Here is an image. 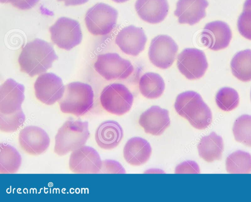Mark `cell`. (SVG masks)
<instances>
[{
    "instance_id": "22",
    "label": "cell",
    "mask_w": 251,
    "mask_h": 202,
    "mask_svg": "<svg viewBox=\"0 0 251 202\" xmlns=\"http://www.w3.org/2000/svg\"><path fill=\"white\" fill-rule=\"evenodd\" d=\"M204 102L201 96L194 91H187L178 94L175 103L177 113L187 120Z\"/></svg>"
},
{
    "instance_id": "39",
    "label": "cell",
    "mask_w": 251,
    "mask_h": 202,
    "mask_svg": "<svg viewBox=\"0 0 251 202\" xmlns=\"http://www.w3.org/2000/svg\"></svg>"
},
{
    "instance_id": "38",
    "label": "cell",
    "mask_w": 251,
    "mask_h": 202,
    "mask_svg": "<svg viewBox=\"0 0 251 202\" xmlns=\"http://www.w3.org/2000/svg\"><path fill=\"white\" fill-rule=\"evenodd\" d=\"M10 0H0L1 3H9Z\"/></svg>"
},
{
    "instance_id": "19",
    "label": "cell",
    "mask_w": 251,
    "mask_h": 202,
    "mask_svg": "<svg viewBox=\"0 0 251 202\" xmlns=\"http://www.w3.org/2000/svg\"><path fill=\"white\" fill-rule=\"evenodd\" d=\"M123 137V131L116 121L108 120L101 123L95 133V140L98 145L104 150L116 147Z\"/></svg>"
},
{
    "instance_id": "4",
    "label": "cell",
    "mask_w": 251,
    "mask_h": 202,
    "mask_svg": "<svg viewBox=\"0 0 251 202\" xmlns=\"http://www.w3.org/2000/svg\"><path fill=\"white\" fill-rule=\"evenodd\" d=\"M118 15L117 10L112 6L104 3H98L88 10L85 23L92 34L105 35L114 28Z\"/></svg>"
},
{
    "instance_id": "35",
    "label": "cell",
    "mask_w": 251,
    "mask_h": 202,
    "mask_svg": "<svg viewBox=\"0 0 251 202\" xmlns=\"http://www.w3.org/2000/svg\"><path fill=\"white\" fill-rule=\"evenodd\" d=\"M63 1L66 6L78 5L87 2L89 0H57Z\"/></svg>"
},
{
    "instance_id": "20",
    "label": "cell",
    "mask_w": 251,
    "mask_h": 202,
    "mask_svg": "<svg viewBox=\"0 0 251 202\" xmlns=\"http://www.w3.org/2000/svg\"><path fill=\"white\" fill-rule=\"evenodd\" d=\"M151 154V147L149 142L140 137L129 139L124 148L126 161L133 166H139L147 162Z\"/></svg>"
},
{
    "instance_id": "29",
    "label": "cell",
    "mask_w": 251,
    "mask_h": 202,
    "mask_svg": "<svg viewBox=\"0 0 251 202\" xmlns=\"http://www.w3.org/2000/svg\"><path fill=\"white\" fill-rule=\"evenodd\" d=\"M25 116L22 109L12 113L0 112V130L4 133L17 131L24 123Z\"/></svg>"
},
{
    "instance_id": "33",
    "label": "cell",
    "mask_w": 251,
    "mask_h": 202,
    "mask_svg": "<svg viewBox=\"0 0 251 202\" xmlns=\"http://www.w3.org/2000/svg\"><path fill=\"white\" fill-rule=\"evenodd\" d=\"M200 167L194 161H185L178 164L175 169L176 174H199Z\"/></svg>"
},
{
    "instance_id": "8",
    "label": "cell",
    "mask_w": 251,
    "mask_h": 202,
    "mask_svg": "<svg viewBox=\"0 0 251 202\" xmlns=\"http://www.w3.org/2000/svg\"><path fill=\"white\" fill-rule=\"evenodd\" d=\"M178 50L175 41L166 35L153 38L149 47L148 55L151 63L161 69H167L173 64Z\"/></svg>"
},
{
    "instance_id": "5",
    "label": "cell",
    "mask_w": 251,
    "mask_h": 202,
    "mask_svg": "<svg viewBox=\"0 0 251 202\" xmlns=\"http://www.w3.org/2000/svg\"><path fill=\"white\" fill-rule=\"evenodd\" d=\"M100 99L102 107L106 112L113 114L122 115L130 110L134 97L124 85L112 83L103 89Z\"/></svg>"
},
{
    "instance_id": "27",
    "label": "cell",
    "mask_w": 251,
    "mask_h": 202,
    "mask_svg": "<svg viewBox=\"0 0 251 202\" xmlns=\"http://www.w3.org/2000/svg\"><path fill=\"white\" fill-rule=\"evenodd\" d=\"M235 139L251 147V115L244 114L235 121L232 128Z\"/></svg>"
},
{
    "instance_id": "6",
    "label": "cell",
    "mask_w": 251,
    "mask_h": 202,
    "mask_svg": "<svg viewBox=\"0 0 251 202\" xmlns=\"http://www.w3.org/2000/svg\"><path fill=\"white\" fill-rule=\"evenodd\" d=\"M96 71L107 81L124 80L133 72L134 67L127 60L117 53H106L98 56L94 64Z\"/></svg>"
},
{
    "instance_id": "7",
    "label": "cell",
    "mask_w": 251,
    "mask_h": 202,
    "mask_svg": "<svg viewBox=\"0 0 251 202\" xmlns=\"http://www.w3.org/2000/svg\"><path fill=\"white\" fill-rule=\"evenodd\" d=\"M52 42L60 48L70 50L81 42L82 35L79 22L61 17L49 28Z\"/></svg>"
},
{
    "instance_id": "23",
    "label": "cell",
    "mask_w": 251,
    "mask_h": 202,
    "mask_svg": "<svg viewBox=\"0 0 251 202\" xmlns=\"http://www.w3.org/2000/svg\"><path fill=\"white\" fill-rule=\"evenodd\" d=\"M165 83L161 76L154 72H147L140 78L139 89L143 96L148 99L159 97L165 90Z\"/></svg>"
},
{
    "instance_id": "34",
    "label": "cell",
    "mask_w": 251,
    "mask_h": 202,
    "mask_svg": "<svg viewBox=\"0 0 251 202\" xmlns=\"http://www.w3.org/2000/svg\"><path fill=\"white\" fill-rule=\"evenodd\" d=\"M40 0H10L15 7L21 10H27L34 7Z\"/></svg>"
},
{
    "instance_id": "18",
    "label": "cell",
    "mask_w": 251,
    "mask_h": 202,
    "mask_svg": "<svg viewBox=\"0 0 251 202\" xmlns=\"http://www.w3.org/2000/svg\"><path fill=\"white\" fill-rule=\"evenodd\" d=\"M135 8L142 20L152 24L162 22L169 11L167 0H137Z\"/></svg>"
},
{
    "instance_id": "24",
    "label": "cell",
    "mask_w": 251,
    "mask_h": 202,
    "mask_svg": "<svg viewBox=\"0 0 251 202\" xmlns=\"http://www.w3.org/2000/svg\"><path fill=\"white\" fill-rule=\"evenodd\" d=\"M0 173L13 174L20 168L22 157L19 152L12 146L0 143Z\"/></svg>"
},
{
    "instance_id": "14",
    "label": "cell",
    "mask_w": 251,
    "mask_h": 202,
    "mask_svg": "<svg viewBox=\"0 0 251 202\" xmlns=\"http://www.w3.org/2000/svg\"><path fill=\"white\" fill-rule=\"evenodd\" d=\"M147 41L146 35L141 28L130 25L118 32L115 43L122 52L136 56L144 50Z\"/></svg>"
},
{
    "instance_id": "28",
    "label": "cell",
    "mask_w": 251,
    "mask_h": 202,
    "mask_svg": "<svg viewBox=\"0 0 251 202\" xmlns=\"http://www.w3.org/2000/svg\"><path fill=\"white\" fill-rule=\"evenodd\" d=\"M215 100L217 105L221 110L224 111H230L238 106L239 96L234 89L224 87L218 91Z\"/></svg>"
},
{
    "instance_id": "36",
    "label": "cell",
    "mask_w": 251,
    "mask_h": 202,
    "mask_svg": "<svg viewBox=\"0 0 251 202\" xmlns=\"http://www.w3.org/2000/svg\"><path fill=\"white\" fill-rule=\"evenodd\" d=\"M243 10H251V0H246L244 5Z\"/></svg>"
},
{
    "instance_id": "21",
    "label": "cell",
    "mask_w": 251,
    "mask_h": 202,
    "mask_svg": "<svg viewBox=\"0 0 251 202\" xmlns=\"http://www.w3.org/2000/svg\"><path fill=\"white\" fill-rule=\"evenodd\" d=\"M199 156L208 162L221 158L224 144L221 136L215 132L202 137L198 145Z\"/></svg>"
},
{
    "instance_id": "25",
    "label": "cell",
    "mask_w": 251,
    "mask_h": 202,
    "mask_svg": "<svg viewBox=\"0 0 251 202\" xmlns=\"http://www.w3.org/2000/svg\"><path fill=\"white\" fill-rule=\"evenodd\" d=\"M230 67L233 75L238 80L251 81V49L237 52L231 61Z\"/></svg>"
},
{
    "instance_id": "31",
    "label": "cell",
    "mask_w": 251,
    "mask_h": 202,
    "mask_svg": "<svg viewBox=\"0 0 251 202\" xmlns=\"http://www.w3.org/2000/svg\"><path fill=\"white\" fill-rule=\"evenodd\" d=\"M237 28L242 36L251 40V10H243L238 19Z\"/></svg>"
},
{
    "instance_id": "2",
    "label": "cell",
    "mask_w": 251,
    "mask_h": 202,
    "mask_svg": "<svg viewBox=\"0 0 251 202\" xmlns=\"http://www.w3.org/2000/svg\"><path fill=\"white\" fill-rule=\"evenodd\" d=\"M89 136L87 121L68 119L55 136L54 151L59 156H64L84 146Z\"/></svg>"
},
{
    "instance_id": "26",
    "label": "cell",
    "mask_w": 251,
    "mask_h": 202,
    "mask_svg": "<svg viewBox=\"0 0 251 202\" xmlns=\"http://www.w3.org/2000/svg\"><path fill=\"white\" fill-rule=\"evenodd\" d=\"M226 168L231 174L251 173V155L246 152L237 151L230 154L226 161Z\"/></svg>"
},
{
    "instance_id": "30",
    "label": "cell",
    "mask_w": 251,
    "mask_h": 202,
    "mask_svg": "<svg viewBox=\"0 0 251 202\" xmlns=\"http://www.w3.org/2000/svg\"><path fill=\"white\" fill-rule=\"evenodd\" d=\"M212 119L211 111L204 103L187 120L195 128L203 130L209 126Z\"/></svg>"
},
{
    "instance_id": "32",
    "label": "cell",
    "mask_w": 251,
    "mask_h": 202,
    "mask_svg": "<svg viewBox=\"0 0 251 202\" xmlns=\"http://www.w3.org/2000/svg\"><path fill=\"white\" fill-rule=\"evenodd\" d=\"M100 173L125 174L126 171L119 162L111 159H106L102 161Z\"/></svg>"
},
{
    "instance_id": "10",
    "label": "cell",
    "mask_w": 251,
    "mask_h": 202,
    "mask_svg": "<svg viewBox=\"0 0 251 202\" xmlns=\"http://www.w3.org/2000/svg\"><path fill=\"white\" fill-rule=\"evenodd\" d=\"M34 88L37 99L47 105L60 101L65 89L62 79L52 73H45L38 76Z\"/></svg>"
},
{
    "instance_id": "11",
    "label": "cell",
    "mask_w": 251,
    "mask_h": 202,
    "mask_svg": "<svg viewBox=\"0 0 251 202\" xmlns=\"http://www.w3.org/2000/svg\"><path fill=\"white\" fill-rule=\"evenodd\" d=\"M101 165L98 152L90 146L84 145L72 152L70 156L69 169L75 173H100Z\"/></svg>"
},
{
    "instance_id": "15",
    "label": "cell",
    "mask_w": 251,
    "mask_h": 202,
    "mask_svg": "<svg viewBox=\"0 0 251 202\" xmlns=\"http://www.w3.org/2000/svg\"><path fill=\"white\" fill-rule=\"evenodd\" d=\"M25 87L12 79H7L0 88V112L14 113L22 109Z\"/></svg>"
},
{
    "instance_id": "13",
    "label": "cell",
    "mask_w": 251,
    "mask_h": 202,
    "mask_svg": "<svg viewBox=\"0 0 251 202\" xmlns=\"http://www.w3.org/2000/svg\"><path fill=\"white\" fill-rule=\"evenodd\" d=\"M231 38L232 32L228 25L219 21L207 23L201 35V40L204 45L214 51L227 47Z\"/></svg>"
},
{
    "instance_id": "12",
    "label": "cell",
    "mask_w": 251,
    "mask_h": 202,
    "mask_svg": "<svg viewBox=\"0 0 251 202\" xmlns=\"http://www.w3.org/2000/svg\"><path fill=\"white\" fill-rule=\"evenodd\" d=\"M18 139L21 148L28 154L34 156L44 153L50 143L47 132L36 126H28L23 129Z\"/></svg>"
},
{
    "instance_id": "9",
    "label": "cell",
    "mask_w": 251,
    "mask_h": 202,
    "mask_svg": "<svg viewBox=\"0 0 251 202\" xmlns=\"http://www.w3.org/2000/svg\"><path fill=\"white\" fill-rule=\"evenodd\" d=\"M177 67L186 78L195 80L204 74L208 63L203 51L195 48H186L178 55Z\"/></svg>"
},
{
    "instance_id": "16",
    "label": "cell",
    "mask_w": 251,
    "mask_h": 202,
    "mask_svg": "<svg viewBox=\"0 0 251 202\" xmlns=\"http://www.w3.org/2000/svg\"><path fill=\"white\" fill-rule=\"evenodd\" d=\"M139 123L145 133L159 135L170 125L169 111L158 106H152L141 114Z\"/></svg>"
},
{
    "instance_id": "3",
    "label": "cell",
    "mask_w": 251,
    "mask_h": 202,
    "mask_svg": "<svg viewBox=\"0 0 251 202\" xmlns=\"http://www.w3.org/2000/svg\"><path fill=\"white\" fill-rule=\"evenodd\" d=\"M94 92L91 86L79 82L65 86L64 95L59 101L60 111L76 116L84 115L94 105Z\"/></svg>"
},
{
    "instance_id": "1",
    "label": "cell",
    "mask_w": 251,
    "mask_h": 202,
    "mask_svg": "<svg viewBox=\"0 0 251 202\" xmlns=\"http://www.w3.org/2000/svg\"><path fill=\"white\" fill-rule=\"evenodd\" d=\"M57 58L51 44L35 39L22 48L18 63L22 72L33 77L46 72Z\"/></svg>"
},
{
    "instance_id": "37",
    "label": "cell",
    "mask_w": 251,
    "mask_h": 202,
    "mask_svg": "<svg viewBox=\"0 0 251 202\" xmlns=\"http://www.w3.org/2000/svg\"><path fill=\"white\" fill-rule=\"evenodd\" d=\"M112 1L117 2V3H123L126 2L129 0H112Z\"/></svg>"
},
{
    "instance_id": "17",
    "label": "cell",
    "mask_w": 251,
    "mask_h": 202,
    "mask_svg": "<svg viewBox=\"0 0 251 202\" xmlns=\"http://www.w3.org/2000/svg\"><path fill=\"white\" fill-rule=\"evenodd\" d=\"M207 0H178L174 14L180 24L194 25L206 16Z\"/></svg>"
}]
</instances>
